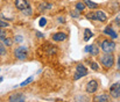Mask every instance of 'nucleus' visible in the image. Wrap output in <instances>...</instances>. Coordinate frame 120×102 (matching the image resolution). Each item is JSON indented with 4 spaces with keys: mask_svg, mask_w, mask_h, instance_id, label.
Returning a JSON list of instances; mask_svg holds the SVG:
<instances>
[{
    "mask_svg": "<svg viewBox=\"0 0 120 102\" xmlns=\"http://www.w3.org/2000/svg\"><path fill=\"white\" fill-rule=\"evenodd\" d=\"M100 48H101V50L104 52L112 53L114 51V49H116V43L113 41H111V39H104L101 42V44H100Z\"/></svg>",
    "mask_w": 120,
    "mask_h": 102,
    "instance_id": "nucleus-1",
    "label": "nucleus"
},
{
    "mask_svg": "<svg viewBox=\"0 0 120 102\" xmlns=\"http://www.w3.org/2000/svg\"><path fill=\"white\" fill-rule=\"evenodd\" d=\"M99 60H100V63L105 66V67L110 68L113 66V63H114V57H113V55L112 53H106L105 52V55H103L100 58H99Z\"/></svg>",
    "mask_w": 120,
    "mask_h": 102,
    "instance_id": "nucleus-2",
    "label": "nucleus"
},
{
    "mask_svg": "<svg viewBox=\"0 0 120 102\" xmlns=\"http://www.w3.org/2000/svg\"><path fill=\"white\" fill-rule=\"evenodd\" d=\"M14 55H15V57H16L18 59L23 60V59H26L27 56H28V50H27V48H25V46H20V48H16V49H15Z\"/></svg>",
    "mask_w": 120,
    "mask_h": 102,
    "instance_id": "nucleus-3",
    "label": "nucleus"
},
{
    "mask_svg": "<svg viewBox=\"0 0 120 102\" xmlns=\"http://www.w3.org/2000/svg\"><path fill=\"white\" fill-rule=\"evenodd\" d=\"M87 74V68L85 67L84 65H77V67H76V72H75V77H74V79L75 80H78L80 78H83V77H85Z\"/></svg>",
    "mask_w": 120,
    "mask_h": 102,
    "instance_id": "nucleus-4",
    "label": "nucleus"
},
{
    "mask_svg": "<svg viewBox=\"0 0 120 102\" xmlns=\"http://www.w3.org/2000/svg\"><path fill=\"white\" fill-rule=\"evenodd\" d=\"M110 94L114 99L120 98V82H116L110 87Z\"/></svg>",
    "mask_w": 120,
    "mask_h": 102,
    "instance_id": "nucleus-5",
    "label": "nucleus"
},
{
    "mask_svg": "<svg viewBox=\"0 0 120 102\" xmlns=\"http://www.w3.org/2000/svg\"><path fill=\"white\" fill-rule=\"evenodd\" d=\"M98 89V82L96 80H90L86 85V92L87 93H96Z\"/></svg>",
    "mask_w": 120,
    "mask_h": 102,
    "instance_id": "nucleus-6",
    "label": "nucleus"
},
{
    "mask_svg": "<svg viewBox=\"0 0 120 102\" xmlns=\"http://www.w3.org/2000/svg\"><path fill=\"white\" fill-rule=\"evenodd\" d=\"M9 101L12 102H23L26 101V96L22 93H16V94H12L9 96Z\"/></svg>",
    "mask_w": 120,
    "mask_h": 102,
    "instance_id": "nucleus-7",
    "label": "nucleus"
},
{
    "mask_svg": "<svg viewBox=\"0 0 120 102\" xmlns=\"http://www.w3.org/2000/svg\"><path fill=\"white\" fill-rule=\"evenodd\" d=\"M15 6H16L18 9L23 11V9L29 7V2L27 0H15Z\"/></svg>",
    "mask_w": 120,
    "mask_h": 102,
    "instance_id": "nucleus-8",
    "label": "nucleus"
},
{
    "mask_svg": "<svg viewBox=\"0 0 120 102\" xmlns=\"http://www.w3.org/2000/svg\"><path fill=\"white\" fill-rule=\"evenodd\" d=\"M85 52H90L92 56H97L99 53V48H97V45L92 44V45H87L85 48Z\"/></svg>",
    "mask_w": 120,
    "mask_h": 102,
    "instance_id": "nucleus-9",
    "label": "nucleus"
},
{
    "mask_svg": "<svg viewBox=\"0 0 120 102\" xmlns=\"http://www.w3.org/2000/svg\"><path fill=\"white\" fill-rule=\"evenodd\" d=\"M67 38V35L64 34V33H56V34L52 36V39L55 41V42H62V41H64Z\"/></svg>",
    "mask_w": 120,
    "mask_h": 102,
    "instance_id": "nucleus-10",
    "label": "nucleus"
},
{
    "mask_svg": "<svg viewBox=\"0 0 120 102\" xmlns=\"http://www.w3.org/2000/svg\"><path fill=\"white\" fill-rule=\"evenodd\" d=\"M106 14L104 13V12H101V11H97L96 12V20L97 21H101V22H104V21H106Z\"/></svg>",
    "mask_w": 120,
    "mask_h": 102,
    "instance_id": "nucleus-11",
    "label": "nucleus"
},
{
    "mask_svg": "<svg viewBox=\"0 0 120 102\" xmlns=\"http://www.w3.org/2000/svg\"><path fill=\"white\" fill-rule=\"evenodd\" d=\"M104 33H105V34H107V35H110L112 38H117V37H118L117 33H116V32H114V30L111 28V27H106V28L104 29Z\"/></svg>",
    "mask_w": 120,
    "mask_h": 102,
    "instance_id": "nucleus-12",
    "label": "nucleus"
},
{
    "mask_svg": "<svg viewBox=\"0 0 120 102\" xmlns=\"http://www.w3.org/2000/svg\"><path fill=\"white\" fill-rule=\"evenodd\" d=\"M92 36H93V34H92V32L90 30V29H85L84 30V41H89L90 38H92Z\"/></svg>",
    "mask_w": 120,
    "mask_h": 102,
    "instance_id": "nucleus-13",
    "label": "nucleus"
},
{
    "mask_svg": "<svg viewBox=\"0 0 120 102\" xmlns=\"http://www.w3.org/2000/svg\"><path fill=\"white\" fill-rule=\"evenodd\" d=\"M96 101H104V102H106V101H109L110 100V98L107 96V95H104V94H101V95H98V96H96V99H94Z\"/></svg>",
    "mask_w": 120,
    "mask_h": 102,
    "instance_id": "nucleus-14",
    "label": "nucleus"
},
{
    "mask_svg": "<svg viewBox=\"0 0 120 102\" xmlns=\"http://www.w3.org/2000/svg\"><path fill=\"white\" fill-rule=\"evenodd\" d=\"M84 4H85L89 8H91V9H92V8H97V7H98V5H97V4H94V2H92L91 0H84Z\"/></svg>",
    "mask_w": 120,
    "mask_h": 102,
    "instance_id": "nucleus-15",
    "label": "nucleus"
},
{
    "mask_svg": "<svg viewBox=\"0 0 120 102\" xmlns=\"http://www.w3.org/2000/svg\"><path fill=\"white\" fill-rule=\"evenodd\" d=\"M52 6L50 5V4H47V2H42L40 5V9L41 11H47V9H49V8H51Z\"/></svg>",
    "mask_w": 120,
    "mask_h": 102,
    "instance_id": "nucleus-16",
    "label": "nucleus"
},
{
    "mask_svg": "<svg viewBox=\"0 0 120 102\" xmlns=\"http://www.w3.org/2000/svg\"><path fill=\"white\" fill-rule=\"evenodd\" d=\"M76 9H77L78 12L84 11V9H85V4H84V2H77V4H76Z\"/></svg>",
    "mask_w": 120,
    "mask_h": 102,
    "instance_id": "nucleus-17",
    "label": "nucleus"
},
{
    "mask_svg": "<svg viewBox=\"0 0 120 102\" xmlns=\"http://www.w3.org/2000/svg\"><path fill=\"white\" fill-rule=\"evenodd\" d=\"M32 81H33V77H30V78H28L27 80L22 81V82H21V84H20L19 86H21V87H23V86H27V85H28V84H30Z\"/></svg>",
    "mask_w": 120,
    "mask_h": 102,
    "instance_id": "nucleus-18",
    "label": "nucleus"
},
{
    "mask_svg": "<svg viewBox=\"0 0 120 102\" xmlns=\"http://www.w3.org/2000/svg\"><path fill=\"white\" fill-rule=\"evenodd\" d=\"M0 55H1V56L6 55V48H5V44H2L1 42H0Z\"/></svg>",
    "mask_w": 120,
    "mask_h": 102,
    "instance_id": "nucleus-19",
    "label": "nucleus"
},
{
    "mask_svg": "<svg viewBox=\"0 0 120 102\" xmlns=\"http://www.w3.org/2000/svg\"><path fill=\"white\" fill-rule=\"evenodd\" d=\"M86 19H89V20H96V13H87L86 14Z\"/></svg>",
    "mask_w": 120,
    "mask_h": 102,
    "instance_id": "nucleus-20",
    "label": "nucleus"
},
{
    "mask_svg": "<svg viewBox=\"0 0 120 102\" xmlns=\"http://www.w3.org/2000/svg\"><path fill=\"white\" fill-rule=\"evenodd\" d=\"M1 42H2L5 45H8V46L12 44V41H11V38H8V37H6V38H5L4 41H1Z\"/></svg>",
    "mask_w": 120,
    "mask_h": 102,
    "instance_id": "nucleus-21",
    "label": "nucleus"
},
{
    "mask_svg": "<svg viewBox=\"0 0 120 102\" xmlns=\"http://www.w3.org/2000/svg\"><path fill=\"white\" fill-rule=\"evenodd\" d=\"M6 37H7L6 32H5V30H0V41H4Z\"/></svg>",
    "mask_w": 120,
    "mask_h": 102,
    "instance_id": "nucleus-22",
    "label": "nucleus"
},
{
    "mask_svg": "<svg viewBox=\"0 0 120 102\" xmlns=\"http://www.w3.org/2000/svg\"><path fill=\"white\" fill-rule=\"evenodd\" d=\"M23 13L26 14V15H32V8L30 7H28V8H26V9H23Z\"/></svg>",
    "mask_w": 120,
    "mask_h": 102,
    "instance_id": "nucleus-23",
    "label": "nucleus"
},
{
    "mask_svg": "<svg viewBox=\"0 0 120 102\" xmlns=\"http://www.w3.org/2000/svg\"><path fill=\"white\" fill-rule=\"evenodd\" d=\"M9 25L7 23V22H5V21H2V20H0V28H7Z\"/></svg>",
    "mask_w": 120,
    "mask_h": 102,
    "instance_id": "nucleus-24",
    "label": "nucleus"
},
{
    "mask_svg": "<svg viewBox=\"0 0 120 102\" xmlns=\"http://www.w3.org/2000/svg\"><path fill=\"white\" fill-rule=\"evenodd\" d=\"M45 23H47V20H45L44 18H42V19L40 20V23H39V25H40V27H44Z\"/></svg>",
    "mask_w": 120,
    "mask_h": 102,
    "instance_id": "nucleus-25",
    "label": "nucleus"
},
{
    "mask_svg": "<svg viewBox=\"0 0 120 102\" xmlns=\"http://www.w3.org/2000/svg\"><path fill=\"white\" fill-rule=\"evenodd\" d=\"M90 64H91V67L93 68L94 71H98V70H99V67H98V65H97L96 63H93V62H92V63H90Z\"/></svg>",
    "mask_w": 120,
    "mask_h": 102,
    "instance_id": "nucleus-26",
    "label": "nucleus"
},
{
    "mask_svg": "<svg viewBox=\"0 0 120 102\" xmlns=\"http://www.w3.org/2000/svg\"><path fill=\"white\" fill-rule=\"evenodd\" d=\"M23 41V38H22V36H15V42H22Z\"/></svg>",
    "mask_w": 120,
    "mask_h": 102,
    "instance_id": "nucleus-27",
    "label": "nucleus"
},
{
    "mask_svg": "<svg viewBox=\"0 0 120 102\" xmlns=\"http://www.w3.org/2000/svg\"><path fill=\"white\" fill-rule=\"evenodd\" d=\"M116 22H117V25H118V26H120V15H119V16H118V18H117V20H116Z\"/></svg>",
    "mask_w": 120,
    "mask_h": 102,
    "instance_id": "nucleus-28",
    "label": "nucleus"
},
{
    "mask_svg": "<svg viewBox=\"0 0 120 102\" xmlns=\"http://www.w3.org/2000/svg\"><path fill=\"white\" fill-rule=\"evenodd\" d=\"M118 70L120 71V55L118 56Z\"/></svg>",
    "mask_w": 120,
    "mask_h": 102,
    "instance_id": "nucleus-29",
    "label": "nucleus"
},
{
    "mask_svg": "<svg viewBox=\"0 0 120 102\" xmlns=\"http://www.w3.org/2000/svg\"><path fill=\"white\" fill-rule=\"evenodd\" d=\"M36 36H39L40 38H42V37H43V34H41V33H39V32H38V33H36Z\"/></svg>",
    "mask_w": 120,
    "mask_h": 102,
    "instance_id": "nucleus-30",
    "label": "nucleus"
},
{
    "mask_svg": "<svg viewBox=\"0 0 120 102\" xmlns=\"http://www.w3.org/2000/svg\"><path fill=\"white\" fill-rule=\"evenodd\" d=\"M1 81H2V78H0V82H1Z\"/></svg>",
    "mask_w": 120,
    "mask_h": 102,
    "instance_id": "nucleus-31",
    "label": "nucleus"
}]
</instances>
